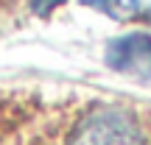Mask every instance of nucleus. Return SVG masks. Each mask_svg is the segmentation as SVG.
<instances>
[{
    "label": "nucleus",
    "mask_w": 151,
    "mask_h": 145,
    "mask_svg": "<svg viewBox=\"0 0 151 145\" xmlns=\"http://www.w3.org/2000/svg\"><path fill=\"white\" fill-rule=\"evenodd\" d=\"M65 145H148V137L132 112L98 106L73 123Z\"/></svg>",
    "instance_id": "f257e3e1"
},
{
    "label": "nucleus",
    "mask_w": 151,
    "mask_h": 145,
    "mask_svg": "<svg viewBox=\"0 0 151 145\" xmlns=\"http://www.w3.org/2000/svg\"><path fill=\"white\" fill-rule=\"evenodd\" d=\"M106 64L123 75H151V34H126L106 48Z\"/></svg>",
    "instance_id": "f03ea898"
},
{
    "label": "nucleus",
    "mask_w": 151,
    "mask_h": 145,
    "mask_svg": "<svg viewBox=\"0 0 151 145\" xmlns=\"http://www.w3.org/2000/svg\"><path fill=\"white\" fill-rule=\"evenodd\" d=\"M84 3L95 6V9L106 11L109 17H118V20H126V17L137 14V9H140V0H84Z\"/></svg>",
    "instance_id": "7ed1b4c3"
},
{
    "label": "nucleus",
    "mask_w": 151,
    "mask_h": 145,
    "mask_svg": "<svg viewBox=\"0 0 151 145\" xmlns=\"http://www.w3.org/2000/svg\"><path fill=\"white\" fill-rule=\"evenodd\" d=\"M65 0H34V9L39 11V14H45V11H53L56 6H62Z\"/></svg>",
    "instance_id": "20e7f679"
}]
</instances>
